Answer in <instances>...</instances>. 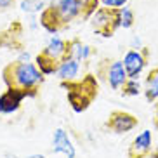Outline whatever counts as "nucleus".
<instances>
[{"label":"nucleus","instance_id":"f257e3e1","mask_svg":"<svg viewBox=\"0 0 158 158\" xmlns=\"http://www.w3.org/2000/svg\"><path fill=\"white\" fill-rule=\"evenodd\" d=\"M99 5V0H52L40 12V24L47 33L57 35L75 21H89Z\"/></svg>","mask_w":158,"mask_h":158},{"label":"nucleus","instance_id":"f03ea898","mask_svg":"<svg viewBox=\"0 0 158 158\" xmlns=\"http://www.w3.org/2000/svg\"><path fill=\"white\" fill-rule=\"evenodd\" d=\"M2 78L7 89H18L28 94V98H35L45 80V75L38 70L37 64L16 59L4 66Z\"/></svg>","mask_w":158,"mask_h":158},{"label":"nucleus","instance_id":"7ed1b4c3","mask_svg":"<svg viewBox=\"0 0 158 158\" xmlns=\"http://www.w3.org/2000/svg\"><path fill=\"white\" fill-rule=\"evenodd\" d=\"M61 87L66 89V98L75 113H84L94 102L99 94V82L96 75L87 73L82 78L61 82Z\"/></svg>","mask_w":158,"mask_h":158},{"label":"nucleus","instance_id":"20e7f679","mask_svg":"<svg viewBox=\"0 0 158 158\" xmlns=\"http://www.w3.org/2000/svg\"><path fill=\"white\" fill-rule=\"evenodd\" d=\"M96 77H98V80H102L110 89L118 90V92L122 90L123 84L129 80V75H127V70H125V66H123V61L113 59V57L99 61L98 68H96Z\"/></svg>","mask_w":158,"mask_h":158},{"label":"nucleus","instance_id":"39448f33","mask_svg":"<svg viewBox=\"0 0 158 158\" xmlns=\"http://www.w3.org/2000/svg\"><path fill=\"white\" fill-rule=\"evenodd\" d=\"M90 26L98 35L102 38H111L116 33L120 26V9H113V7H98V10L89 19Z\"/></svg>","mask_w":158,"mask_h":158},{"label":"nucleus","instance_id":"423d86ee","mask_svg":"<svg viewBox=\"0 0 158 158\" xmlns=\"http://www.w3.org/2000/svg\"><path fill=\"white\" fill-rule=\"evenodd\" d=\"M137 125H139L137 116L129 113V111H122V110L111 111L108 115L106 122H104V129H108L110 132H113L116 135L127 134L130 130H134Z\"/></svg>","mask_w":158,"mask_h":158},{"label":"nucleus","instance_id":"0eeeda50","mask_svg":"<svg viewBox=\"0 0 158 158\" xmlns=\"http://www.w3.org/2000/svg\"><path fill=\"white\" fill-rule=\"evenodd\" d=\"M123 66L127 70L129 78H139L141 73L144 71V68L148 66L149 61V49L143 47V49H130L123 56Z\"/></svg>","mask_w":158,"mask_h":158},{"label":"nucleus","instance_id":"6e6552de","mask_svg":"<svg viewBox=\"0 0 158 158\" xmlns=\"http://www.w3.org/2000/svg\"><path fill=\"white\" fill-rule=\"evenodd\" d=\"M151 151H153V135L151 130L144 129L132 139L127 149V158H148Z\"/></svg>","mask_w":158,"mask_h":158},{"label":"nucleus","instance_id":"1a4fd4ad","mask_svg":"<svg viewBox=\"0 0 158 158\" xmlns=\"http://www.w3.org/2000/svg\"><path fill=\"white\" fill-rule=\"evenodd\" d=\"M28 98V94L18 89H7L5 92L0 94V113L2 115H10L16 113L21 108V102Z\"/></svg>","mask_w":158,"mask_h":158},{"label":"nucleus","instance_id":"9d476101","mask_svg":"<svg viewBox=\"0 0 158 158\" xmlns=\"http://www.w3.org/2000/svg\"><path fill=\"white\" fill-rule=\"evenodd\" d=\"M52 151L54 153H63L68 158H75L77 156V151H75V146L71 143V139L68 137L64 129H56L54 130V135H52Z\"/></svg>","mask_w":158,"mask_h":158},{"label":"nucleus","instance_id":"9b49d317","mask_svg":"<svg viewBox=\"0 0 158 158\" xmlns=\"http://www.w3.org/2000/svg\"><path fill=\"white\" fill-rule=\"evenodd\" d=\"M68 56L66 57H75V59H78L80 63H87L90 59V56L94 54V49L87 44H84L80 38H71L68 40Z\"/></svg>","mask_w":158,"mask_h":158},{"label":"nucleus","instance_id":"f8f14e48","mask_svg":"<svg viewBox=\"0 0 158 158\" xmlns=\"http://www.w3.org/2000/svg\"><path fill=\"white\" fill-rule=\"evenodd\" d=\"M42 52L47 54V56L54 57V59H57L61 63V61L66 59V56H68V44H66V40H63L59 37H52V38H49V42L45 44Z\"/></svg>","mask_w":158,"mask_h":158},{"label":"nucleus","instance_id":"ddd939ff","mask_svg":"<svg viewBox=\"0 0 158 158\" xmlns=\"http://www.w3.org/2000/svg\"><path fill=\"white\" fill-rule=\"evenodd\" d=\"M80 71V61L75 59V57H66V59L61 61L59 70H57V77H59L61 82H68V80H75L78 77Z\"/></svg>","mask_w":158,"mask_h":158},{"label":"nucleus","instance_id":"4468645a","mask_svg":"<svg viewBox=\"0 0 158 158\" xmlns=\"http://www.w3.org/2000/svg\"><path fill=\"white\" fill-rule=\"evenodd\" d=\"M144 98L148 102H158V66L148 73L144 82Z\"/></svg>","mask_w":158,"mask_h":158},{"label":"nucleus","instance_id":"2eb2a0df","mask_svg":"<svg viewBox=\"0 0 158 158\" xmlns=\"http://www.w3.org/2000/svg\"><path fill=\"white\" fill-rule=\"evenodd\" d=\"M35 64H37V68L42 71L44 75H54V73H57L61 63L57 59H54V57L40 52V54L35 57Z\"/></svg>","mask_w":158,"mask_h":158},{"label":"nucleus","instance_id":"dca6fc26","mask_svg":"<svg viewBox=\"0 0 158 158\" xmlns=\"http://www.w3.org/2000/svg\"><path fill=\"white\" fill-rule=\"evenodd\" d=\"M47 5H49V0H21L19 9L28 14H37V12H42Z\"/></svg>","mask_w":158,"mask_h":158},{"label":"nucleus","instance_id":"f3484780","mask_svg":"<svg viewBox=\"0 0 158 158\" xmlns=\"http://www.w3.org/2000/svg\"><path fill=\"white\" fill-rule=\"evenodd\" d=\"M122 96L125 98H134V96H139L141 94V84H139V78H129L123 84L122 87Z\"/></svg>","mask_w":158,"mask_h":158},{"label":"nucleus","instance_id":"a211bd4d","mask_svg":"<svg viewBox=\"0 0 158 158\" xmlns=\"http://www.w3.org/2000/svg\"><path fill=\"white\" fill-rule=\"evenodd\" d=\"M135 23V14L130 7H120V26L125 30H130Z\"/></svg>","mask_w":158,"mask_h":158},{"label":"nucleus","instance_id":"6ab92c4d","mask_svg":"<svg viewBox=\"0 0 158 158\" xmlns=\"http://www.w3.org/2000/svg\"><path fill=\"white\" fill-rule=\"evenodd\" d=\"M101 5L104 7H113V9H120V7H125L129 0H99Z\"/></svg>","mask_w":158,"mask_h":158},{"label":"nucleus","instance_id":"aec40b11","mask_svg":"<svg viewBox=\"0 0 158 158\" xmlns=\"http://www.w3.org/2000/svg\"><path fill=\"white\" fill-rule=\"evenodd\" d=\"M18 0H0V10H7L10 7H14Z\"/></svg>","mask_w":158,"mask_h":158},{"label":"nucleus","instance_id":"412c9836","mask_svg":"<svg viewBox=\"0 0 158 158\" xmlns=\"http://www.w3.org/2000/svg\"><path fill=\"white\" fill-rule=\"evenodd\" d=\"M143 42H141V38L137 37V35H135L134 38H132V49H143Z\"/></svg>","mask_w":158,"mask_h":158},{"label":"nucleus","instance_id":"4be33fe9","mask_svg":"<svg viewBox=\"0 0 158 158\" xmlns=\"http://www.w3.org/2000/svg\"><path fill=\"white\" fill-rule=\"evenodd\" d=\"M5 158H19V156L10 155V153H5ZM24 158H47V156H44V155H30V156H24Z\"/></svg>","mask_w":158,"mask_h":158},{"label":"nucleus","instance_id":"5701e85b","mask_svg":"<svg viewBox=\"0 0 158 158\" xmlns=\"http://www.w3.org/2000/svg\"><path fill=\"white\" fill-rule=\"evenodd\" d=\"M18 59L23 61V63H30V54H28V52H21V56H19Z\"/></svg>","mask_w":158,"mask_h":158},{"label":"nucleus","instance_id":"b1692460","mask_svg":"<svg viewBox=\"0 0 158 158\" xmlns=\"http://www.w3.org/2000/svg\"><path fill=\"white\" fill-rule=\"evenodd\" d=\"M155 127H156V130H158V104H156V108H155Z\"/></svg>","mask_w":158,"mask_h":158},{"label":"nucleus","instance_id":"393cba45","mask_svg":"<svg viewBox=\"0 0 158 158\" xmlns=\"http://www.w3.org/2000/svg\"><path fill=\"white\" fill-rule=\"evenodd\" d=\"M149 158H158V146L153 149V151H151V155H149Z\"/></svg>","mask_w":158,"mask_h":158}]
</instances>
